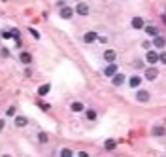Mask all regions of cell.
I'll list each match as a JSON object with an SVG mask.
<instances>
[{"label":"cell","mask_w":166,"mask_h":157,"mask_svg":"<svg viewBox=\"0 0 166 157\" xmlns=\"http://www.w3.org/2000/svg\"><path fill=\"white\" fill-rule=\"evenodd\" d=\"M158 78V68L155 65H149L143 68V80H147V82H155Z\"/></svg>","instance_id":"obj_1"},{"label":"cell","mask_w":166,"mask_h":157,"mask_svg":"<svg viewBox=\"0 0 166 157\" xmlns=\"http://www.w3.org/2000/svg\"><path fill=\"white\" fill-rule=\"evenodd\" d=\"M136 101L138 102H142V104H147L149 101H151V91H147V89H142V87H138L136 89Z\"/></svg>","instance_id":"obj_2"},{"label":"cell","mask_w":166,"mask_h":157,"mask_svg":"<svg viewBox=\"0 0 166 157\" xmlns=\"http://www.w3.org/2000/svg\"><path fill=\"white\" fill-rule=\"evenodd\" d=\"M74 13H77L79 17H87L89 13H91L89 4H87V2H77V4H76V8H74Z\"/></svg>","instance_id":"obj_3"},{"label":"cell","mask_w":166,"mask_h":157,"mask_svg":"<svg viewBox=\"0 0 166 157\" xmlns=\"http://www.w3.org/2000/svg\"><path fill=\"white\" fill-rule=\"evenodd\" d=\"M19 62H21V65H25V66H30L32 62H34L32 53H28V51H19Z\"/></svg>","instance_id":"obj_4"},{"label":"cell","mask_w":166,"mask_h":157,"mask_svg":"<svg viewBox=\"0 0 166 157\" xmlns=\"http://www.w3.org/2000/svg\"><path fill=\"white\" fill-rule=\"evenodd\" d=\"M125 82H127V76H125V74L115 72V74L111 76V85H113V87H121V85H125Z\"/></svg>","instance_id":"obj_5"},{"label":"cell","mask_w":166,"mask_h":157,"mask_svg":"<svg viewBox=\"0 0 166 157\" xmlns=\"http://www.w3.org/2000/svg\"><path fill=\"white\" fill-rule=\"evenodd\" d=\"M85 119L89 121V123H95V121L98 119V112L95 110V108H87V106H85Z\"/></svg>","instance_id":"obj_6"},{"label":"cell","mask_w":166,"mask_h":157,"mask_svg":"<svg viewBox=\"0 0 166 157\" xmlns=\"http://www.w3.org/2000/svg\"><path fill=\"white\" fill-rule=\"evenodd\" d=\"M146 62H147V65H157V62H158V53H157V49H147Z\"/></svg>","instance_id":"obj_7"},{"label":"cell","mask_w":166,"mask_h":157,"mask_svg":"<svg viewBox=\"0 0 166 157\" xmlns=\"http://www.w3.org/2000/svg\"><path fill=\"white\" fill-rule=\"evenodd\" d=\"M13 125L17 127V129H25V127L28 125V117H25V116H13Z\"/></svg>","instance_id":"obj_8"},{"label":"cell","mask_w":166,"mask_h":157,"mask_svg":"<svg viewBox=\"0 0 166 157\" xmlns=\"http://www.w3.org/2000/svg\"><path fill=\"white\" fill-rule=\"evenodd\" d=\"M102 72H104V76H106V78H111L115 72H117V62H115V61H113V62H108V65L104 66Z\"/></svg>","instance_id":"obj_9"},{"label":"cell","mask_w":166,"mask_h":157,"mask_svg":"<svg viewBox=\"0 0 166 157\" xmlns=\"http://www.w3.org/2000/svg\"><path fill=\"white\" fill-rule=\"evenodd\" d=\"M59 15H61L62 19H72V17H74V8H70V6L64 4L62 8L59 10Z\"/></svg>","instance_id":"obj_10"},{"label":"cell","mask_w":166,"mask_h":157,"mask_svg":"<svg viewBox=\"0 0 166 157\" xmlns=\"http://www.w3.org/2000/svg\"><path fill=\"white\" fill-rule=\"evenodd\" d=\"M96 38H98V32L96 30H87L83 34V44H92V42H96Z\"/></svg>","instance_id":"obj_11"},{"label":"cell","mask_w":166,"mask_h":157,"mask_svg":"<svg viewBox=\"0 0 166 157\" xmlns=\"http://www.w3.org/2000/svg\"><path fill=\"white\" fill-rule=\"evenodd\" d=\"M102 59H104L106 62H113L115 59H117V53H115V49H111V47L104 49V53H102Z\"/></svg>","instance_id":"obj_12"},{"label":"cell","mask_w":166,"mask_h":157,"mask_svg":"<svg viewBox=\"0 0 166 157\" xmlns=\"http://www.w3.org/2000/svg\"><path fill=\"white\" fill-rule=\"evenodd\" d=\"M143 25H146V21H143V17H140V15H136V17L130 19V27L134 28V30H142Z\"/></svg>","instance_id":"obj_13"},{"label":"cell","mask_w":166,"mask_h":157,"mask_svg":"<svg viewBox=\"0 0 166 157\" xmlns=\"http://www.w3.org/2000/svg\"><path fill=\"white\" fill-rule=\"evenodd\" d=\"M142 82H143V78H140L138 74H134V76L128 78V87H130V89H138L142 85Z\"/></svg>","instance_id":"obj_14"},{"label":"cell","mask_w":166,"mask_h":157,"mask_svg":"<svg viewBox=\"0 0 166 157\" xmlns=\"http://www.w3.org/2000/svg\"><path fill=\"white\" fill-rule=\"evenodd\" d=\"M151 46H153L155 49H164V38H162V34H157V36L151 38Z\"/></svg>","instance_id":"obj_15"},{"label":"cell","mask_w":166,"mask_h":157,"mask_svg":"<svg viewBox=\"0 0 166 157\" xmlns=\"http://www.w3.org/2000/svg\"><path fill=\"white\" fill-rule=\"evenodd\" d=\"M142 30L146 32L149 38H153V36H157V34H161V30H158V28H157L155 25H143V28H142Z\"/></svg>","instance_id":"obj_16"},{"label":"cell","mask_w":166,"mask_h":157,"mask_svg":"<svg viewBox=\"0 0 166 157\" xmlns=\"http://www.w3.org/2000/svg\"><path fill=\"white\" fill-rule=\"evenodd\" d=\"M151 133H153V136H155V138H164V125H162V123L153 125Z\"/></svg>","instance_id":"obj_17"},{"label":"cell","mask_w":166,"mask_h":157,"mask_svg":"<svg viewBox=\"0 0 166 157\" xmlns=\"http://www.w3.org/2000/svg\"><path fill=\"white\" fill-rule=\"evenodd\" d=\"M83 110H85V104L79 102V101H74V102L70 104V112H72V114H81Z\"/></svg>","instance_id":"obj_18"},{"label":"cell","mask_w":166,"mask_h":157,"mask_svg":"<svg viewBox=\"0 0 166 157\" xmlns=\"http://www.w3.org/2000/svg\"><path fill=\"white\" fill-rule=\"evenodd\" d=\"M49 91H51V83H42L38 87V97H47Z\"/></svg>","instance_id":"obj_19"},{"label":"cell","mask_w":166,"mask_h":157,"mask_svg":"<svg viewBox=\"0 0 166 157\" xmlns=\"http://www.w3.org/2000/svg\"><path fill=\"white\" fill-rule=\"evenodd\" d=\"M104 148L108 149V152H113V149L117 148V140H113V138H108V140L104 142Z\"/></svg>","instance_id":"obj_20"},{"label":"cell","mask_w":166,"mask_h":157,"mask_svg":"<svg viewBox=\"0 0 166 157\" xmlns=\"http://www.w3.org/2000/svg\"><path fill=\"white\" fill-rule=\"evenodd\" d=\"M36 138H38V144H42V146H45L47 142H49V134H47V133H44V131H42V133H38V136H36Z\"/></svg>","instance_id":"obj_21"},{"label":"cell","mask_w":166,"mask_h":157,"mask_svg":"<svg viewBox=\"0 0 166 157\" xmlns=\"http://www.w3.org/2000/svg\"><path fill=\"white\" fill-rule=\"evenodd\" d=\"M132 66H134L136 70H143V68H146V62H143L142 59H136V61L132 62Z\"/></svg>","instance_id":"obj_22"},{"label":"cell","mask_w":166,"mask_h":157,"mask_svg":"<svg viewBox=\"0 0 166 157\" xmlns=\"http://www.w3.org/2000/svg\"><path fill=\"white\" fill-rule=\"evenodd\" d=\"M38 108H40L42 112H49V110H51V104H49V102H42V101H38Z\"/></svg>","instance_id":"obj_23"},{"label":"cell","mask_w":166,"mask_h":157,"mask_svg":"<svg viewBox=\"0 0 166 157\" xmlns=\"http://www.w3.org/2000/svg\"><path fill=\"white\" fill-rule=\"evenodd\" d=\"M59 155L61 157H72V155H74V152H72L70 148H62L61 152H59Z\"/></svg>","instance_id":"obj_24"},{"label":"cell","mask_w":166,"mask_h":157,"mask_svg":"<svg viewBox=\"0 0 166 157\" xmlns=\"http://www.w3.org/2000/svg\"><path fill=\"white\" fill-rule=\"evenodd\" d=\"M28 34L34 38V40H40V32L36 30V28H32V27H28Z\"/></svg>","instance_id":"obj_25"},{"label":"cell","mask_w":166,"mask_h":157,"mask_svg":"<svg viewBox=\"0 0 166 157\" xmlns=\"http://www.w3.org/2000/svg\"><path fill=\"white\" fill-rule=\"evenodd\" d=\"M15 114H17V108H15V106H10V108L6 110V116H10V117H13Z\"/></svg>","instance_id":"obj_26"},{"label":"cell","mask_w":166,"mask_h":157,"mask_svg":"<svg viewBox=\"0 0 166 157\" xmlns=\"http://www.w3.org/2000/svg\"><path fill=\"white\" fill-rule=\"evenodd\" d=\"M0 38H4V40H11V32H10V30H2V32H0Z\"/></svg>","instance_id":"obj_27"},{"label":"cell","mask_w":166,"mask_h":157,"mask_svg":"<svg viewBox=\"0 0 166 157\" xmlns=\"http://www.w3.org/2000/svg\"><path fill=\"white\" fill-rule=\"evenodd\" d=\"M13 40H15V46L17 47H23V40H21V36H15Z\"/></svg>","instance_id":"obj_28"},{"label":"cell","mask_w":166,"mask_h":157,"mask_svg":"<svg viewBox=\"0 0 166 157\" xmlns=\"http://www.w3.org/2000/svg\"><path fill=\"white\" fill-rule=\"evenodd\" d=\"M11 38H15V36H21V32H19V28H11Z\"/></svg>","instance_id":"obj_29"},{"label":"cell","mask_w":166,"mask_h":157,"mask_svg":"<svg viewBox=\"0 0 166 157\" xmlns=\"http://www.w3.org/2000/svg\"><path fill=\"white\" fill-rule=\"evenodd\" d=\"M0 55H2V57H10V51L6 47H2V49H0Z\"/></svg>","instance_id":"obj_30"},{"label":"cell","mask_w":166,"mask_h":157,"mask_svg":"<svg viewBox=\"0 0 166 157\" xmlns=\"http://www.w3.org/2000/svg\"><path fill=\"white\" fill-rule=\"evenodd\" d=\"M158 62H162V65L166 62V55L164 53H158Z\"/></svg>","instance_id":"obj_31"},{"label":"cell","mask_w":166,"mask_h":157,"mask_svg":"<svg viewBox=\"0 0 166 157\" xmlns=\"http://www.w3.org/2000/svg\"><path fill=\"white\" fill-rule=\"evenodd\" d=\"M4 127H6V119H4V117H0V133L4 131Z\"/></svg>","instance_id":"obj_32"},{"label":"cell","mask_w":166,"mask_h":157,"mask_svg":"<svg viewBox=\"0 0 166 157\" xmlns=\"http://www.w3.org/2000/svg\"><path fill=\"white\" fill-rule=\"evenodd\" d=\"M142 47H143V49H151V42H143Z\"/></svg>","instance_id":"obj_33"},{"label":"cell","mask_w":166,"mask_h":157,"mask_svg":"<svg viewBox=\"0 0 166 157\" xmlns=\"http://www.w3.org/2000/svg\"><path fill=\"white\" fill-rule=\"evenodd\" d=\"M98 42H100V44H106V42H108V38L106 36H100V38H96Z\"/></svg>","instance_id":"obj_34"},{"label":"cell","mask_w":166,"mask_h":157,"mask_svg":"<svg viewBox=\"0 0 166 157\" xmlns=\"http://www.w3.org/2000/svg\"><path fill=\"white\" fill-rule=\"evenodd\" d=\"M74 155H79V157H87L89 153H87V152H77V153H74Z\"/></svg>","instance_id":"obj_35"},{"label":"cell","mask_w":166,"mask_h":157,"mask_svg":"<svg viewBox=\"0 0 166 157\" xmlns=\"http://www.w3.org/2000/svg\"><path fill=\"white\" fill-rule=\"evenodd\" d=\"M0 93H2V89H0Z\"/></svg>","instance_id":"obj_36"}]
</instances>
